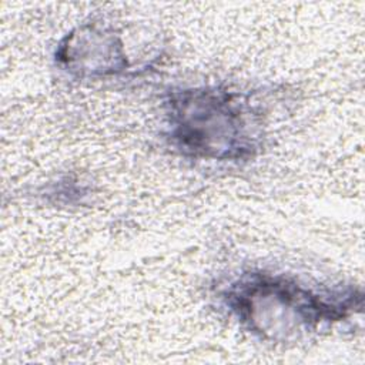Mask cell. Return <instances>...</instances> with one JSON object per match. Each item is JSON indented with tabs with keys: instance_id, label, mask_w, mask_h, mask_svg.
Returning a JSON list of instances; mask_svg holds the SVG:
<instances>
[{
	"instance_id": "obj_1",
	"label": "cell",
	"mask_w": 365,
	"mask_h": 365,
	"mask_svg": "<svg viewBox=\"0 0 365 365\" xmlns=\"http://www.w3.org/2000/svg\"><path fill=\"white\" fill-rule=\"evenodd\" d=\"M234 101L222 93H184L173 108V138L185 150L202 155H227L222 145L228 140L232 148L235 131L244 128Z\"/></svg>"
}]
</instances>
